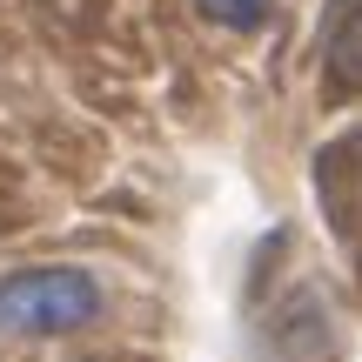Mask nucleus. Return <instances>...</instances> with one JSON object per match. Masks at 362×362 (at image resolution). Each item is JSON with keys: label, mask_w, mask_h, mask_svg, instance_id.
<instances>
[{"label": "nucleus", "mask_w": 362, "mask_h": 362, "mask_svg": "<svg viewBox=\"0 0 362 362\" xmlns=\"http://www.w3.org/2000/svg\"><path fill=\"white\" fill-rule=\"evenodd\" d=\"M269 349H275V362H336V322H329L315 282L296 288L288 309L269 315Z\"/></svg>", "instance_id": "nucleus-2"}, {"label": "nucleus", "mask_w": 362, "mask_h": 362, "mask_svg": "<svg viewBox=\"0 0 362 362\" xmlns=\"http://www.w3.org/2000/svg\"><path fill=\"white\" fill-rule=\"evenodd\" d=\"M194 7L208 21H221V27H262L269 21V0H194Z\"/></svg>", "instance_id": "nucleus-4"}, {"label": "nucleus", "mask_w": 362, "mask_h": 362, "mask_svg": "<svg viewBox=\"0 0 362 362\" xmlns=\"http://www.w3.org/2000/svg\"><path fill=\"white\" fill-rule=\"evenodd\" d=\"M329 81L336 88H362V7L342 13L336 40H329Z\"/></svg>", "instance_id": "nucleus-3"}, {"label": "nucleus", "mask_w": 362, "mask_h": 362, "mask_svg": "<svg viewBox=\"0 0 362 362\" xmlns=\"http://www.w3.org/2000/svg\"><path fill=\"white\" fill-rule=\"evenodd\" d=\"M101 315V282L88 269H13L0 282V336H67Z\"/></svg>", "instance_id": "nucleus-1"}, {"label": "nucleus", "mask_w": 362, "mask_h": 362, "mask_svg": "<svg viewBox=\"0 0 362 362\" xmlns=\"http://www.w3.org/2000/svg\"><path fill=\"white\" fill-rule=\"evenodd\" d=\"M362 7V0H329V13H356Z\"/></svg>", "instance_id": "nucleus-5"}]
</instances>
